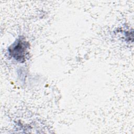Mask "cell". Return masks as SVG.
<instances>
[{
	"label": "cell",
	"mask_w": 134,
	"mask_h": 134,
	"mask_svg": "<svg viewBox=\"0 0 134 134\" xmlns=\"http://www.w3.org/2000/svg\"><path fill=\"white\" fill-rule=\"evenodd\" d=\"M26 49V47L24 45V43L22 42L21 40L19 41L17 44L13 47L12 49L13 50L12 54L15 55L16 59H19L21 60L24 57L25 50Z\"/></svg>",
	"instance_id": "obj_1"
}]
</instances>
